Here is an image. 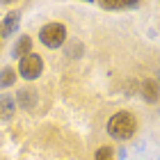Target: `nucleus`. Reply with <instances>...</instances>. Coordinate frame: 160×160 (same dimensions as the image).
<instances>
[{
	"mask_svg": "<svg viewBox=\"0 0 160 160\" xmlns=\"http://www.w3.org/2000/svg\"><path fill=\"white\" fill-rule=\"evenodd\" d=\"M135 128H137V121L130 112H117L108 121V133L114 140H130L135 135Z\"/></svg>",
	"mask_w": 160,
	"mask_h": 160,
	"instance_id": "f257e3e1",
	"label": "nucleus"
},
{
	"mask_svg": "<svg viewBox=\"0 0 160 160\" xmlns=\"http://www.w3.org/2000/svg\"><path fill=\"white\" fill-rule=\"evenodd\" d=\"M39 39L46 48H60L67 39V28L62 23H48L39 30Z\"/></svg>",
	"mask_w": 160,
	"mask_h": 160,
	"instance_id": "f03ea898",
	"label": "nucleus"
},
{
	"mask_svg": "<svg viewBox=\"0 0 160 160\" xmlns=\"http://www.w3.org/2000/svg\"><path fill=\"white\" fill-rule=\"evenodd\" d=\"M41 71H43V62H41V57H39L37 53H28L25 57H21V64H18L21 78L34 80V78L41 76Z\"/></svg>",
	"mask_w": 160,
	"mask_h": 160,
	"instance_id": "7ed1b4c3",
	"label": "nucleus"
},
{
	"mask_svg": "<svg viewBox=\"0 0 160 160\" xmlns=\"http://www.w3.org/2000/svg\"><path fill=\"white\" fill-rule=\"evenodd\" d=\"M32 39L30 37H21L18 41H16V46H14V50H12V55L14 57H25L28 53H32Z\"/></svg>",
	"mask_w": 160,
	"mask_h": 160,
	"instance_id": "20e7f679",
	"label": "nucleus"
},
{
	"mask_svg": "<svg viewBox=\"0 0 160 160\" xmlns=\"http://www.w3.org/2000/svg\"><path fill=\"white\" fill-rule=\"evenodd\" d=\"M14 110H16V101L12 96H0V117L2 119H9Z\"/></svg>",
	"mask_w": 160,
	"mask_h": 160,
	"instance_id": "39448f33",
	"label": "nucleus"
},
{
	"mask_svg": "<svg viewBox=\"0 0 160 160\" xmlns=\"http://www.w3.org/2000/svg\"><path fill=\"white\" fill-rule=\"evenodd\" d=\"M18 28V14L16 12H12V14H7V18H5V23H2V37H7V34H12L14 30Z\"/></svg>",
	"mask_w": 160,
	"mask_h": 160,
	"instance_id": "423d86ee",
	"label": "nucleus"
},
{
	"mask_svg": "<svg viewBox=\"0 0 160 160\" xmlns=\"http://www.w3.org/2000/svg\"><path fill=\"white\" fill-rule=\"evenodd\" d=\"M14 80H16V71L5 69L2 73H0V87H9V85H14Z\"/></svg>",
	"mask_w": 160,
	"mask_h": 160,
	"instance_id": "0eeeda50",
	"label": "nucleus"
},
{
	"mask_svg": "<svg viewBox=\"0 0 160 160\" xmlns=\"http://www.w3.org/2000/svg\"><path fill=\"white\" fill-rule=\"evenodd\" d=\"M142 92H144V96H147V101H156L158 98V92H156V82H153V80H147Z\"/></svg>",
	"mask_w": 160,
	"mask_h": 160,
	"instance_id": "6e6552de",
	"label": "nucleus"
},
{
	"mask_svg": "<svg viewBox=\"0 0 160 160\" xmlns=\"http://www.w3.org/2000/svg\"><path fill=\"white\" fill-rule=\"evenodd\" d=\"M94 160H114V151L110 147H103V149L96 151V158Z\"/></svg>",
	"mask_w": 160,
	"mask_h": 160,
	"instance_id": "1a4fd4ad",
	"label": "nucleus"
},
{
	"mask_svg": "<svg viewBox=\"0 0 160 160\" xmlns=\"http://www.w3.org/2000/svg\"><path fill=\"white\" fill-rule=\"evenodd\" d=\"M101 7H105V9H126V7H135V5H128V2H101Z\"/></svg>",
	"mask_w": 160,
	"mask_h": 160,
	"instance_id": "9d476101",
	"label": "nucleus"
},
{
	"mask_svg": "<svg viewBox=\"0 0 160 160\" xmlns=\"http://www.w3.org/2000/svg\"><path fill=\"white\" fill-rule=\"evenodd\" d=\"M18 101L23 103V108H32V98H30V94H28V92H21L18 94Z\"/></svg>",
	"mask_w": 160,
	"mask_h": 160,
	"instance_id": "9b49d317",
	"label": "nucleus"
}]
</instances>
